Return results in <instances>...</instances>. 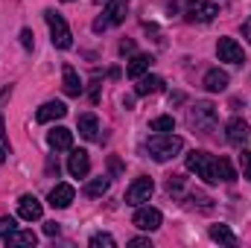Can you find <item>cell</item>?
<instances>
[{
	"label": "cell",
	"mask_w": 251,
	"mask_h": 248,
	"mask_svg": "<svg viewBox=\"0 0 251 248\" xmlns=\"http://www.w3.org/2000/svg\"><path fill=\"white\" fill-rule=\"evenodd\" d=\"M47 143H50V149H56V152L73 149V131L64 128V125H56L53 131H47Z\"/></svg>",
	"instance_id": "13"
},
{
	"label": "cell",
	"mask_w": 251,
	"mask_h": 248,
	"mask_svg": "<svg viewBox=\"0 0 251 248\" xmlns=\"http://www.w3.org/2000/svg\"><path fill=\"white\" fill-rule=\"evenodd\" d=\"M240 167H243V175L251 181V152H249V149H243V152H240Z\"/></svg>",
	"instance_id": "28"
},
{
	"label": "cell",
	"mask_w": 251,
	"mask_h": 248,
	"mask_svg": "<svg viewBox=\"0 0 251 248\" xmlns=\"http://www.w3.org/2000/svg\"><path fill=\"white\" fill-rule=\"evenodd\" d=\"M173 128H176V120L170 114H161V117H155L149 123V131H173Z\"/></svg>",
	"instance_id": "25"
},
{
	"label": "cell",
	"mask_w": 251,
	"mask_h": 248,
	"mask_svg": "<svg viewBox=\"0 0 251 248\" xmlns=\"http://www.w3.org/2000/svg\"><path fill=\"white\" fill-rule=\"evenodd\" d=\"M76 125H79V134H82L85 140H97V131H100V120H97L94 114H82Z\"/></svg>",
	"instance_id": "20"
},
{
	"label": "cell",
	"mask_w": 251,
	"mask_h": 248,
	"mask_svg": "<svg viewBox=\"0 0 251 248\" xmlns=\"http://www.w3.org/2000/svg\"><path fill=\"white\" fill-rule=\"evenodd\" d=\"M35 243H38V237L32 231H12L6 237V246H35Z\"/></svg>",
	"instance_id": "23"
},
{
	"label": "cell",
	"mask_w": 251,
	"mask_h": 248,
	"mask_svg": "<svg viewBox=\"0 0 251 248\" xmlns=\"http://www.w3.org/2000/svg\"><path fill=\"white\" fill-rule=\"evenodd\" d=\"M73 196H76V190H73L70 184H56L53 190H50V204H53L56 210H64V207H70Z\"/></svg>",
	"instance_id": "17"
},
{
	"label": "cell",
	"mask_w": 251,
	"mask_h": 248,
	"mask_svg": "<svg viewBox=\"0 0 251 248\" xmlns=\"http://www.w3.org/2000/svg\"><path fill=\"white\" fill-rule=\"evenodd\" d=\"M184 12H187V21H193V24H210L219 15V6L213 0H190Z\"/></svg>",
	"instance_id": "6"
},
{
	"label": "cell",
	"mask_w": 251,
	"mask_h": 248,
	"mask_svg": "<svg viewBox=\"0 0 251 248\" xmlns=\"http://www.w3.org/2000/svg\"><path fill=\"white\" fill-rule=\"evenodd\" d=\"M44 21H47V26H50L53 47H59V50H70V47H73V35H70L67 21H64L56 9H44Z\"/></svg>",
	"instance_id": "3"
},
{
	"label": "cell",
	"mask_w": 251,
	"mask_h": 248,
	"mask_svg": "<svg viewBox=\"0 0 251 248\" xmlns=\"http://www.w3.org/2000/svg\"><path fill=\"white\" fill-rule=\"evenodd\" d=\"M64 3H73V0H64Z\"/></svg>",
	"instance_id": "39"
},
{
	"label": "cell",
	"mask_w": 251,
	"mask_h": 248,
	"mask_svg": "<svg viewBox=\"0 0 251 248\" xmlns=\"http://www.w3.org/2000/svg\"><path fill=\"white\" fill-rule=\"evenodd\" d=\"M12 231H18V222H15L12 216H3V219H0V237L6 240V237H9Z\"/></svg>",
	"instance_id": "27"
},
{
	"label": "cell",
	"mask_w": 251,
	"mask_h": 248,
	"mask_svg": "<svg viewBox=\"0 0 251 248\" xmlns=\"http://www.w3.org/2000/svg\"><path fill=\"white\" fill-rule=\"evenodd\" d=\"M204 88H207L210 94H222V91L228 88V73L219 70V67H210V70L204 73Z\"/></svg>",
	"instance_id": "18"
},
{
	"label": "cell",
	"mask_w": 251,
	"mask_h": 248,
	"mask_svg": "<svg viewBox=\"0 0 251 248\" xmlns=\"http://www.w3.org/2000/svg\"><path fill=\"white\" fill-rule=\"evenodd\" d=\"M158 91H164V79H161V76L143 73V76L137 79V85H134V94H137V97H149V94H158Z\"/></svg>",
	"instance_id": "19"
},
{
	"label": "cell",
	"mask_w": 251,
	"mask_h": 248,
	"mask_svg": "<svg viewBox=\"0 0 251 248\" xmlns=\"http://www.w3.org/2000/svg\"><path fill=\"white\" fill-rule=\"evenodd\" d=\"M117 243H114V237L111 234H94L91 237V248H114Z\"/></svg>",
	"instance_id": "26"
},
{
	"label": "cell",
	"mask_w": 251,
	"mask_h": 248,
	"mask_svg": "<svg viewBox=\"0 0 251 248\" xmlns=\"http://www.w3.org/2000/svg\"><path fill=\"white\" fill-rule=\"evenodd\" d=\"M210 240L222 243V246H237V237L228 225H210Z\"/></svg>",
	"instance_id": "21"
},
{
	"label": "cell",
	"mask_w": 251,
	"mask_h": 248,
	"mask_svg": "<svg viewBox=\"0 0 251 248\" xmlns=\"http://www.w3.org/2000/svg\"><path fill=\"white\" fill-rule=\"evenodd\" d=\"M152 62H155L152 53H137V56H131V62L126 64V76H128V79H140L143 73H149Z\"/></svg>",
	"instance_id": "12"
},
{
	"label": "cell",
	"mask_w": 251,
	"mask_h": 248,
	"mask_svg": "<svg viewBox=\"0 0 251 248\" xmlns=\"http://www.w3.org/2000/svg\"><path fill=\"white\" fill-rule=\"evenodd\" d=\"M120 53H134V41H123V44H120Z\"/></svg>",
	"instance_id": "35"
},
{
	"label": "cell",
	"mask_w": 251,
	"mask_h": 248,
	"mask_svg": "<svg viewBox=\"0 0 251 248\" xmlns=\"http://www.w3.org/2000/svg\"><path fill=\"white\" fill-rule=\"evenodd\" d=\"M243 35L249 38V44H251V18H246V21H243Z\"/></svg>",
	"instance_id": "34"
},
{
	"label": "cell",
	"mask_w": 251,
	"mask_h": 248,
	"mask_svg": "<svg viewBox=\"0 0 251 248\" xmlns=\"http://www.w3.org/2000/svg\"><path fill=\"white\" fill-rule=\"evenodd\" d=\"M62 88L67 97H79L82 91H85V85H82V79H79V73L70 67V64H64L62 67Z\"/></svg>",
	"instance_id": "16"
},
{
	"label": "cell",
	"mask_w": 251,
	"mask_h": 248,
	"mask_svg": "<svg viewBox=\"0 0 251 248\" xmlns=\"http://www.w3.org/2000/svg\"><path fill=\"white\" fill-rule=\"evenodd\" d=\"M128 248H152V240L149 237H134V240H128Z\"/></svg>",
	"instance_id": "31"
},
{
	"label": "cell",
	"mask_w": 251,
	"mask_h": 248,
	"mask_svg": "<svg viewBox=\"0 0 251 248\" xmlns=\"http://www.w3.org/2000/svg\"><path fill=\"white\" fill-rule=\"evenodd\" d=\"M216 56H219V62H228V64H243L246 62L243 47H240L234 38H219V44H216Z\"/></svg>",
	"instance_id": "9"
},
{
	"label": "cell",
	"mask_w": 251,
	"mask_h": 248,
	"mask_svg": "<svg viewBox=\"0 0 251 248\" xmlns=\"http://www.w3.org/2000/svg\"><path fill=\"white\" fill-rule=\"evenodd\" d=\"M152 193H155L152 178H137L134 184L126 190V204H131V207H140L143 201H149V198H152Z\"/></svg>",
	"instance_id": "7"
},
{
	"label": "cell",
	"mask_w": 251,
	"mask_h": 248,
	"mask_svg": "<svg viewBox=\"0 0 251 248\" xmlns=\"http://www.w3.org/2000/svg\"><path fill=\"white\" fill-rule=\"evenodd\" d=\"M3 161H6V146H0V167H3Z\"/></svg>",
	"instance_id": "38"
},
{
	"label": "cell",
	"mask_w": 251,
	"mask_h": 248,
	"mask_svg": "<svg viewBox=\"0 0 251 248\" xmlns=\"http://www.w3.org/2000/svg\"><path fill=\"white\" fill-rule=\"evenodd\" d=\"M128 3H131V0H108V6H105L102 18H100V21H94V32H102V29H108V26L123 24L126 12H128Z\"/></svg>",
	"instance_id": "5"
},
{
	"label": "cell",
	"mask_w": 251,
	"mask_h": 248,
	"mask_svg": "<svg viewBox=\"0 0 251 248\" xmlns=\"http://www.w3.org/2000/svg\"><path fill=\"white\" fill-rule=\"evenodd\" d=\"M67 173H70L73 178H85V175L91 173V158H88V152H85V149H73V152H70Z\"/></svg>",
	"instance_id": "10"
},
{
	"label": "cell",
	"mask_w": 251,
	"mask_h": 248,
	"mask_svg": "<svg viewBox=\"0 0 251 248\" xmlns=\"http://www.w3.org/2000/svg\"><path fill=\"white\" fill-rule=\"evenodd\" d=\"M216 120H219V111H216V105H213V102H207V99L196 102V105L187 111L190 128H196L199 134H210V131L216 128Z\"/></svg>",
	"instance_id": "2"
},
{
	"label": "cell",
	"mask_w": 251,
	"mask_h": 248,
	"mask_svg": "<svg viewBox=\"0 0 251 248\" xmlns=\"http://www.w3.org/2000/svg\"><path fill=\"white\" fill-rule=\"evenodd\" d=\"M59 231H62L59 222H47V225H44V234H47V237H59Z\"/></svg>",
	"instance_id": "32"
},
{
	"label": "cell",
	"mask_w": 251,
	"mask_h": 248,
	"mask_svg": "<svg viewBox=\"0 0 251 248\" xmlns=\"http://www.w3.org/2000/svg\"><path fill=\"white\" fill-rule=\"evenodd\" d=\"M9 97H12V85H9V88H3V91H0V105H6V99H9Z\"/></svg>",
	"instance_id": "36"
},
{
	"label": "cell",
	"mask_w": 251,
	"mask_h": 248,
	"mask_svg": "<svg viewBox=\"0 0 251 248\" xmlns=\"http://www.w3.org/2000/svg\"><path fill=\"white\" fill-rule=\"evenodd\" d=\"M181 149H184V140H181L178 134H170V131H158V134H152V137L146 140V152H149V158L158 161V164L173 161Z\"/></svg>",
	"instance_id": "1"
},
{
	"label": "cell",
	"mask_w": 251,
	"mask_h": 248,
	"mask_svg": "<svg viewBox=\"0 0 251 248\" xmlns=\"http://www.w3.org/2000/svg\"><path fill=\"white\" fill-rule=\"evenodd\" d=\"M251 134V125L243 120V117H231L228 120V143H234V146H243L246 140H249Z\"/></svg>",
	"instance_id": "14"
},
{
	"label": "cell",
	"mask_w": 251,
	"mask_h": 248,
	"mask_svg": "<svg viewBox=\"0 0 251 248\" xmlns=\"http://www.w3.org/2000/svg\"><path fill=\"white\" fill-rule=\"evenodd\" d=\"M18 213H21V219H26V222H35V219H41V213H44V207H41V201L35 198V196H21V201H18Z\"/></svg>",
	"instance_id": "11"
},
{
	"label": "cell",
	"mask_w": 251,
	"mask_h": 248,
	"mask_svg": "<svg viewBox=\"0 0 251 248\" xmlns=\"http://www.w3.org/2000/svg\"><path fill=\"white\" fill-rule=\"evenodd\" d=\"M108 193V178H91L85 184V196L88 198H97V196H105Z\"/></svg>",
	"instance_id": "24"
},
{
	"label": "cell",
	"mask_w": 251,
	"mask_h": 248,
	"mask_svg": "<svg viewBox=\"0 0 251 248\" xmlns=\"http://www.w3.org/2000/svg\"><path fill=\"white\" fill-rule=\"evenodd\" d=\"M167 190H170V193H181V190H184V178H181V175H170V178H167Z\"/></svg>",
	"instance_id": "29"
},
{
	"label": "cell",
	"mask_w": 251,
	"mask_h": 248,
	"mask_svg": "<svg viewBox=\"0 0 251 248\" xmlns=\"http://www.w3.org/2000/svg\"><path fill=\"white\" fill-rule=\"evenodd\" d=\"M64 114H67V105L59 102V99H53V102H44V105L35 111V120H38V123H53V120H62Z\"/></svg>",
	"instance_id": "15"
},
{
	"label": "cell",
	"mask_w": 251,
	"mask_h": 248,
	"mask_svg": "<svg viewBox=\"0 0 251 248\" xmlns=\"http://www.w3.org/2000/svg\"><path fill=\"white\" fill-rule=\"evenodd\" d=\"M35 35H32V29H21V44L26 47V50H32L35 47V41H32Z\"/></svg>",
	"instance_id": "30"
},
{
	"label": "cell",
	"mask_w": 251,
	"mask_h": 248,
	"mask_svg": "<svg viewBox=\"0 0 251 248\" xmlns=\"http://www.w3.org/2000/svg\"><path fill=\"white\" fill-rule=\"evenodd\" d=\"M187 170L196 173V175H199L201 181H207V184H219V178H216V158L207 155V152H190L187 155Z\"/></svg>",
	"instance_id": "4"
},
{
	"label": "cell",
	"mask_w": 251,
	"mask_h": 248,
	"mask_svg": "<svg viewBox=\"0 0 251 248\" xmlns=\"http://www.w3.org/2000/svg\"><path fill=\"white\" fill-rule=\"evenodd\" d=\"M216 178H219V181H225V184L237 181V173H234V167H231V161H228V158H216Z\"/></svg>",
	"instance_id": "22"
},
{
	"label": "cell",
	"mask_w": 251,
	"mask_h": 248,
	"mask_svg": "<svg viewBox=\"0 0 251 248\" xmlns=\"http://www.w3.org/2000/svg\"><path fill=\"white\" fill-rule=\"evenodd\" d=\"M47 173H59V164H56V161H53V158H50V161H47Z\"/></svg>",
	"instance_id": "37"
},
{
	"label": "cell",
	"mask_w": 251,
	"mask_h": 248,
	"mask_svg": "<svg viewBox=\"0 0 251 248\" xmlns=\"http://www.w3.org/2000/svg\"><path fill=\"white\" fill-rule=\"evenodd\" d=\"M131 222H134V228H140V231L149 234V231H158V228H161L164 216H161L158 207H149V204H146V207H137V213H134Z\"/></svg>",
	"instance_id": "8"
},
{
	"label": "cell",
	"mask_w": 251,
	"mask_h": 248,
	"mask_svg": "<svg viewBox=\"0 0 251 248\" xmlns=\"http://www.w3.org/2000/svg\"><path fill=\"white\" fill-rule=\"evenodd\" d=\"M181 102H184V94H181V91L170 94V105H181Z\"/></svg>",
	"instance_id": "33"
}]
</instances>
